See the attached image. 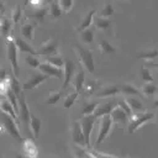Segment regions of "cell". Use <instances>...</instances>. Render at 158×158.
Masks as SVG:
<instances>
[{"mask_svg": "<svg viewBox=\"0 0 158 158\" xmlns=\"http://www.w3.org/2000/svg\"><path fill=\"white\" fill-rule=\"evenodd\" d=\"M153 118H154L153 112H146V111H143V112H132V115L128 116V121H127L128 133H133L141 126L152 121Z\"/></svg>", "mask_w": 158, "mask_h": 158, "instance_id": "cell-1", "label": "cell"}, {"mask_svg": "<svg viewBox=\"0 0 158 158\" xmlns=\"http://www.w3.org/2000/svg\"><path fill=\"white\" fill-rule=\"evenodd\" d=\"M74 52L79 59V62L81 63V65L90 73L93 74L94 73V69H95V63H94V57H93V53L84 48L81 44H75L74 46Z\"/></svg>", "mask_w": 158, "mask_h": 158, "instance_id": "cell-2", "label": "cell"}, {"mask_svg": "<svg viewBox=\"0 0 158 158\" xmlns=\"http://www.w3.org/2000/svg\"><path fill=\"white\" fill-rule=\"evenodd\" d=\"M0 122H1V127L5 132H7L12 138H15L17 142H22L19 127L16 125V120H14L10 115L0 111Z\"/></svg>", "mask_w": 158, "mask_h": 158, "instance_id": "cell-3", "label": "cell"}, {"mask_svg": "<svg viewBox=\"0 0 158 158\" xmlns=\"http://www.w3.org/2000/svg\"><path fill=\"white\" fill-rule=\"evenodd\" d=\"M6 56L9 59V63L12 68V74L16 78H20V65H19V59H17V48L14 43V40L9 37L6 40Z\"/></svg>", "mask_w": 158, "mask_h": 158, "instance_id": "cell-4", "label": "cell"}, {"mask_svg": "<svg viewBox=\"0 0 158 158\" xmlns=\"http://www.w3.org/2000/svg\"><path fill=\"white\" fill-rule=\"evenodd\" d=\"M96 121V117L91 114V115H84L79 123H80V127H81V131H83V135H84V139H85V146L88 149H91V146H90V136H91V131H93V127H94V123Z\"/></svg>", "mask_w": 158, "mask_h": 158, "instance_id": "cell-5", "label": "cell"}, {"mask_svg": "<svg viewBox=\"0 0 158 158\" xmlns=\"http://www.w3.org/2000/svg\"><path fill=\"white\" fill-rule=\"evenodd\" d=\"M100 118H101L100 130H99V133H98V138H96V141H95V146L101 144V143L109 137V135L111 133L112 127H114V122H112L110 115H104V116H101Z\"/></svg>", "mask_w": 158, "mask_h": 158, "instance_id": "cell-6", "label": "cell"}, {"mask_svg": "<svg viewBox=\"0 0 158 158\" xmlns=\"http://www.w3.org/2000/svg\"><path fill=\"white\" fill-rule=\"evenodd\" d=\"M17 104H19V114L17 116L21 118L22 123L28 127V122H30V109H28V105L26 102V99H25V94H23V90L17 95Z\"/></svg>", "mask_w": 158, "mask_h": 158, "instance_id": "cell-7", "label": "cell"}, {"mask_svg": "<svg viewBox=\"0 0 158 158\" xmlns=\"http://www.w3.org/2000/svg\"><path fill=\"white\" fill-rule=\"evenodd\" d=\"M58 48H59V42L56 38H49L46 42H43L40 48L36 51L37 54L40 56H52V54H57L58 53Z\"/></svg>", "mask_w": 158, "mask_h": 158, "instance_id": "cell-8", "label": "cell"}, {"mask_svg": "<svg viewBox=\"0 0 158 158\" xmlns=\"http://www.w3.org/2000/svg\"><path fill=\"white\" fill-rule=\"evenodd\" d=\"M48 79V77L46 75V74H43V73H32L28 78H27V80L22 84V90H33L35 88H37L40 84H42L43 81H46Z\"/></svg>", "mask_w": 158, "mask_h": 158, "instance_id": "cell-9", "label": "cell"}, {"mask_svg": "<svg viewBox=\"0 0 158 158\" xmlns=\"http://www.w3.org/2000/svg\"><path fill=\"white\" fill-rule=\"evenodd\" d=\"M70 137H72V142H73L74 144L85 147L84 135H83L80 123H79V121H77V120L72 121V123H70Z\"/></svg>", "mask_w": 158, "mask_h": 158, "instance_id": "cell-10", "label": "cell"}, {"mask_svg": "<svg viewBox=\"0 0 158 158\" xmlns=\"http://www.w3.org/2000/svg\"><path fill=\"white\" fill-rule=\"evenodd\" d=\"M40 69L41 73L46 74L48 78L49 77H54V78H58V79H62L63 78V70L60 68H57L52 64H49L48 62H43V63H40V65L37 67Z\"/></svg>", "mask_w": 158, "mask_h": 158, "instance_id": "cell-11", "label": "cell"}, {"mask_svg": "<svg viewBox=\"0 0 158 158\" xmlns=\"http://www.w3.org/2000/svg\"><path fill=\"white\" fill-rule=\"evenodd\" d=\"M64 69H63V85H62V89H65L69 84H70V81H72V79H73V75H74V73H75V64L70 60V59H67V60H64Z\"/></svg>", "mask_w": 158, "mask_h": 158, "instance_id": "cell-12", "label": "cell"}, {"mask_svg": "<svg viewBox=\"0 0 158 158\" xmlns=\"http://www.w3.org/2000/svg\"><path fill=\"white\" fill-rule=\"evenodd\" d=\"M120 93V89L117 85L110 84V85H101L99 89L95 91V96L98 98H107V96H115Z\"/></svg>", "mask_w": 158, "mask_h": 158, "instance_id": "cell-13", "label": "cell"}, {"mask_svg": "<svg viewBox=\"0 0 158 158\" xmlns=\"http://www.w3.org/2000/svg\"><path fill=\"white\" fill-rule=\"evenodd\" d=\"M117 105V101H115V100H112V101H109V102H102V104H98V106L95 107V110H94V112H93V115L98 118H100L101 116H104V115H110V112H111V110L115 107Z\"/></svg>", "mask_w": 158, "mask_h": 158, "instance_id": "cell-14", "label": "cell"}, {"mask_svg": "<svg viewBox=\"0 0 158 158\" xmlns=\"http://www.w3.org/2000/svg\"><path fill=\"white\" fill-rule=\"evenodd\" d=\"M47 14H48V7L43 5V6H40V7H33V10L32 11H28L26 16L30 17V19H32L37 23H42L43 20H44V17L47 16Z\"/></svg>", "mask_w": 158, "mask_h": 158, "instance_id": "cell-15", "label": "cell"}, {"mask_svg": "<svg viewBox=\"0 0 158 158\" xmlns=\"http://www.w3.org/2000/svg\"><path fill=\"white\" fill-rule=\"evenodd\" d=\"M110 117H111V120H112L114 123L127 125V121H128V115H127L120 106H117V105L111 110Z\"/></svg>", "mask_w": 158, "mask_h": 158, "instance_id": "cell-16", "label": "cell"}, {"mask_svg": "<svg viewBox=\"0 0 158 158\" xmlns=\"http://www.w3.org/2000/svg\"><path fill=\"white\" fill-rule=\"evenodd\" d=\"M69 148H70V153H72L73 158H95L94 154L90 152V149H88L85 147L70 143Z\"/></svg>", "mask_w": 158, "mask_h": 158, "instance_id": "cell-17", "label": "cell"}, {"mask_svg": "<svg viewBox=\"0 0 158 158\" xmlns=\"http://www.w3.org/2000/svg\"><path fill=\"white\" fill-rule=\"evenodd\" d=\"M22 149L27 158H36L38 157V148L35 144V142L30 138L22 139Z\"/></svg>", "mask_w": 158, "mask_h": 158, "instance_id": "cell-18", "label": "cell"}, {"mask_svg": "<svg viewBox=\"0 0 158 158\" xmlns=\"http://www.w3.org/2000/svg\"><path fill=\"white\" fill-rule=\"evenodd\" d=\"M14 40V43H15V46H16V48H17V51H20V52H25V53H27V54H37L36 53V49L30 44V42H27L26 40H23V38H20V37H15V38H12Z\"/></svg>", "mask_w": 158, "mask_h": 158, "instance_id": "cell-19", "label": "cell"}, {"mask_svg": "<svg viewBox=\"0 0 158 158\" xmlns=\"http://www.w3.org/2000/svg\"><path fill=\"white\" fill-rule=\"evenodd\" d=\"M93 23H94L95 28H99L100 31L109 32L111 30V20H109V17H101V16L96 15L93 19Z\"/></svg>", "mask_w": 158, "mask_h": 158, "instance_id": "cell-20", "label": "cell"}, {"mask_svg": "<svg viewBox=\"0 0 158 158\" xmlns=\"http://www.w3.org/2000/svg\"><path fill=\"white\" fill-rule=\"evenodd\" d=\"M95 15H96V11H95L94 9L89 10V11L83 16V19H81L80 23L75 27V31H77V32H80V31H83L84 28H86V27L91 26V23H93V19H94V16H95Z\"/></svg>", "mask_w": 158, "mask_h": 158, "instance_id": "cell-21", "label": "cell"}, {"mask_svg": "<svg viewBox=\"0 0 158 158\" xmlns=\"http://www.w3.org/2000/svg\"><path fill=\"white\" fill-rule=\"evenodd\" d=\"M11 28H12V22L10 19L2 16L0 17V36L5 40H7L11 35Z\"/></svg>", "mask_w": 158, "mask_h": 158, "instance_id": "cell-22", "label": "cell"}, {"mask_svg": "<svg viewBox=\"0 0 158 158\" xmlns=\"http://www.w3.org/2000/svg\"><path fill=\"white\" fill-rule=\"evenodd\" d=\"M28 126L31 127L33 138L37 139V138L40 137V131H41V127H42V121H41V118H38L36 115L31 114V115H30V122H28Z\"/></svg>", "mask_w": 158, "mask_h": 158, "instance_id": "cell-23", "label": "cell"}, {"mask_svg": "<svg viewBox=\"0 0 158 158\" xmlns=\"http://www.w3.org/2000/svg\"><path fill=\"white\" fill-rule=\"evenodd\" d=\"M94 37H95V28L91 26H89L79 32V38L85 44H91L94 42Z\"/></svg>", "mask_w": 158, "mask_h": 158, "instance_id": "cell-24", "label": "cell"}, {"mask_svg": "<svg viewBox=\"0 0 158 158\" xmlns=\"http://www.w3.org/2000/svg\"><path fill=\"white\" fill-rule=\"evenodd\" d=\"M98 48H99V52H100L101 54H114V53H116V48H115L109 41H106V40L102 38V37L99 38Z\"/></svg>", "mask_w": 158, "mask_h": 158, "instance_id": "cell-25", "label": "cell"}, {"mask_svg": "<svg viewBox=\"0 0 158 158\" xmlns=\"http://www.w3.org/2000/svg\"><path fill=\"white\" fill-rule=\"evenodd\" d=\"M70 83H73L74 90H75L77 93H80V91L83 90V85H84V83H85V73H84V70H79V72L74 73L73 79H72Z\"/></svg>", "mask_w": 158, "mask_h": 158, "instance_id": "cell-26", "label": "cell"}, {"mask_svg": "<svg viewBox=\"0 0 158 158\" xmlns=\"http://www.w3.org/2000/svg\"><path fill=\"white\" fill-rule=\"evenodd\" d=\"M0 111H2V112H5V114L10 115V116H11L14 120H16V121H17V118H19V116L16 115L14 107L11 106V104L9 102V100L6 99V96H1V98H0Z\"/></svg>", "mask_w": 158, "mask_h": 158, "instance_id": "cell-27", "label": "cell"}, {"mask_svg": "<svg viewBox=\"0 0 158 158\" xmlns=\"http://www.w3.org/2000/svg\"><path fill=\"white\" fill-rule=\"evenodd\" d=\"M21 33L25 37V40H27L28 42H32L33 37H35V23H32V22H23L21 25Z\"/></svg>", "mask_w": 158, "mask_h": 158, "instance_id": "cell-28", "label": "cell"}, {"mask_svg": "<svg viewBox=\"0 0 158 158\" xmlns=\"http://www.w3.org/2000/svg\"><path fill=\"white\" fill-rule=\"evenodd\" d=\"M62 14H63V11H62V9H60V6L58 4V0H51L49 1V6H48V14H47L51 17V20L54 21L56 19L60 17Z\"/></svg>", "mask_w": 158, "mask_h": 158, "instance_id": "cell-29", "label": "cell"}, {"mask_svg": "<svg viewBox=\"0 0 158 158\" xmlns=\"http://www.w3.org/2000/svg\"><path fill=\"white\" fill-rule=\"evenodd\" d=\"M139 93L141 95L146 96V98H153L156 94H157V85L151 81V83H144L141 89H139Z\"/></svg>", "mask_w": 158, "mask_h": 158, "instance_id": "cell-30", "label": "cell"}, {"mask_svg": "<svg viewBox=\"0 0 158 158\" xmlns=\"http://www.w3.org/2000/svg\"><path fill=\"white\" fill-rule=\"evenodd\" d=\"M125 100L128 104V106H130L132 112H143L144 111V106L138 99H136L133 96H127Z\"/></svg>", "mask_w": 158, "mask_h": 158, "instance_id": "cell-31", "label": "cell"}, {"mask_svg": "<svg viewBox=\"0 0 158 158\" xmlns=\"http://www.w3.org/2000/svg\"><path fill=\"white\" fill-rule=\"evenodd\" d=\"M118 89H120V93H122V94H125V95H127V96L141 95L139 89H137V88H136L133 84H131V83H125V84H122L121 86H118Z\"/></svg>", "mask_w": 158, "mask_h": 158, "instance_id": "cell-32", "label": "cell"}, {"mask_svg": "<svg viewBox=\"0 0 158 158\" xmlns=\"http://www.w3.org/2000/svg\"><path fill=\"white\" fill-rule=\"evenodd\" d=\"M63 96H64V89L53 91V93H51V94L46 98V104H47V105H56V104H58V101H59Z\"/></svg>", "mask_w": 158, "mask_h": 158, "instance_id": "cell-33", "label": "cell"}, {"mask_svg": "<svg viewBox=\"0 0 158 158\" xmlns=\"http://www.w3.org/2000/svg\"><path fill=\"white\" fill-rule=\"evenodd\" d=\"M85 85H83V89H84V95L85 96H91V95H94L95 94V91L99 89V83L96 81V80H89V81H86V83H84Z\"/></svg>", "mask_w": 158, "mask_h": 158, "instance_id": "cell-34", "label": "cell"}, {"mask_svg": "<svg viewBox=\"0 0 158 158\" xmlns=\"http://www.w3.org/2000/svg\"><path fill=\"white\" fill-rule=\"evenodd\" d=\"M46 59H47L46 62H48L49 64H52V65H54L57 68H62L64 65V58L62 56H59L58 53L57 54H52V56H47Z\"/></svg>", "mask_w": 158, "mask_h": 158, "instance_id": "cell-35", "label": "cell"}, {"mask_svg": "<svg viewBox=\"0 0 158 158\" xmlns=\"http://www.w3.org/2000/svg\"><path fill=\"white\" fill-rule=\"evenodd\" d=\"M157 56H158V51H157L156 48H151V49H146V51L141 52V53L138 54V58L151 60V59H156Z\"/></svg>", "mask_w": 158, "mask_h": 158, "instance_id": "cell-36", "label": "cell"}, {"mask_svg": "<svg viewBox=\"0 0 158 158\" xmlns=\"http://www.w3.org/2000/svg\"><path fill=\"white\" fill-rule=\"evenodd\" d=\"M78 95H79V93H77L75 90H74L73 93H69V94L65 96V99H64L63 107H64V109H70V107L73 106V104L75 102V100H77Z\"/></svg>", "mask_w": 158, "mask_h": 158, "instance_id": "cell-37", "label": "cell"}, {"mask_svg": "<svg viewBox=\"0 0 158 158\" xmlns=\"http://www.w3.org/2000/svg\"><path fill=\"white\" fill-rule=\"evenodd\" d=\"M98 101H85L83 107H81V112L83 115H91L95 110V107L98 106Z\"/></svg>", "mask_w": 158, "mask_h": 158, "instance_id": "cell-38", "label": "cell"}, {"mask_svg": "<svg viewBox=\"0 0 158 158\" xmlns=\"http://www.w3.org/2000/svg\"><path fill=\"white\" fill-rule=\"evenodd\" d=\"M21 16H22V9L17 4V5H15V7H14V10L11 12V22L14 25H17L20 22V20H21Z\"/></svg>", "mask_w": 158, "mask_h": 158, "instance_id": "cell-39", "label": "cell"}, {"mask_svg": "<svg viewBox=\"0 0 158 158\" xmlns=\"http://www.w3.org/2000/svg\"><path fill=\"white\" fill-rule=\"evenodd\" d=\"M112 14H114V6L110 2H105L98 15L101 16V17H110Z\"/></svg>", "mask_w": 158, "mask_h": 158, "instance_id": "cell-40", "label": "cell"}, {"mask_svg": "<svg viewBox=\"0 0 158 158\" xmlns=\"http://www.w3.org/2000/svg\"><path fill=\"white\" fill-rule=\"evenodd\" d=\"M25 62H26V64H28L30 67H32V68H37L38 65H40V58H38V56L37 54H27L26 57H25Z\"/></svg>", "mask_w": 158, "mask_h": 158, "instance_id": "cell-41", "label": "cell"}, {"mask_svg": "<svg viewBox=\"0 0 158 158\" xmlns=\"http://www.w3.org/2000/svg\"><path fill=\"white\" fill-rule=\"evenodd\" d=\"M58 4L62 9L63 12L68 14L70 12V10L73 9V5H74V0H58Z\"/></svg>", "mask_w": 158, "mask_h": 158, "instance_id": "cell-42", "label": "cell"}, {"mask_svg": "<svg viewBox=\"0 0 158 158\" xmlns=\"http://www.w3.org/2000/svg\"><path fill=\"white\" fill-rule=\"evenodd\" d=\"M141 78L143 79L144 83H151V81H153V75H152V73H151V69L143 67V68L141 69Z\"/></svg>", "mask_w": 158, "mask_h": 158, "instance_id": "cell-43", "label": "cell"}, {"mask_svg": "<svg viewBox=\"0 0 158 158\" xmlns=\"http://www.w3.org/2000/svg\"><path fill=\"white\" fill-rule=\"evenodd\" d=\"M90 152L94 154L95 158H130V157H116V156L106 154V153H102V152H98L95 149H90Z\"/></svg>", "mask_w": 158, "mask_h": 158, "instance_id": "cell-44", "label": "cell"}, {"mask_svg": "<svg viewBox=\"0 0 158 158\" xmlns=\"http://www.w3.org/2000/svg\"><path fill=\"white\" fill-rule=\"evenodd\" d=\"M117 106H120L128 116H131L132 115V111H131V109H130V106H128V104L126 102V100L123 99V100H120V101H117Z\"/></svg>", "mask_w": 158, "mask_h": 158, "instance_id": "cell-45", "label": "cell"}, {"mask_svg": "<svg viewBox=\"0 0 158 158\" xmlns=\"http://www.w3.org/2000/svg\"><path fill=\"white\" fill-rule=\"evenodd\" d=\"M5 2L2 0H0V17H2L5 15Z\"/></svg>", "mask_w": 158, "mask_h": 158, "instance_id": "cell-46", "label": "cell"}, {"mask_svg": "<svg viewBox=\"0 0 158 158\" xmlns=\"http://www.w3.org/2000/svg\"><path fill=\"white\" fill-rule=\"evenodd\" d=\"M7 73H6V70L4 69V68H1L0 69V80H4V79H6L7 78Z\"/></svg>", "mask_w": 158, "mask_h": 158, "instance_id": "cell-47", "label": "cell"}, {"mask_svg": "<svg viewBox=\"0 0 158 158\" xmlns=\"http://www.w3.org/2000/svg\"><path fill=\"white\" fill-rule=\"evenodd\" d=\"M16 158H25V157H23V156H20V154H16ZM26 158H27V157H26Z\"/></svg>", "mask_w": 158, "mask_h": 158, "instance_id": "cell-48", "label": "cell"}, {"mask_svg": "<svg viewBox=\"0 0 158 158\" xmlns=\"http://www.w3.org/2000/svg\"><path fill=\"white\" fill-rule=\"evenodd\" d=\"M30 1H31V0H25V5H28Z\"/></svg>", "mask_w": 158, "mask_h": 158, "instance_id": "cell-49", "label": "cell"}, {"mask_svg": "<svg viewBox=\"0 0 158 158\" xmlns=\"http://www.w3.org/2000/svg\"><path fill=\"white\" fill-rule=\"evenodd\" d=\"M117 1H125V0H117Z\"/></svg>", "mask_w": 158, "mask_h": 158, "instance_id": "cell-50", "label": "cell"}, {"mask_svg": "<svg viewBox=\"0 0 158 158\" xmlns=\"http://www.w3.org/2000/svg\"><path fill=\"white\" fill-rule=\"evenodd\" d=\"M0 98H1V95H0Z\"/></svg>", "mask_w": 158, "mask_h": 158, "instance_id": "cell-51", "label": "cell"}]
</instances>
